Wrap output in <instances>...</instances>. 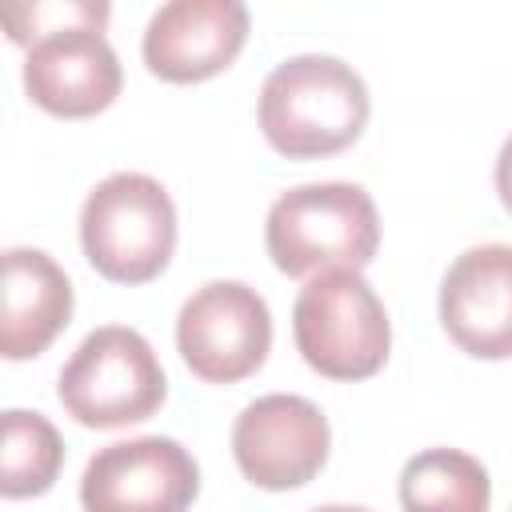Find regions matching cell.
<instances>
[{"label": "cell", "mask_w": 512, "mask_h": 512, "mask_svg": "<svg viewBox=\"0 0 512 512\" xmlns=\"http://www.w3.org/2000/svg\"><path fill=\"white\" fill-rule=\"evenodd\" d=\"M368 88L340 56H292L260 88V128L288 160H316L348 148L368 124Z\"/></svg>", "instance_id": "6da1fadb"}, {"label": "cell", "mask_w": 512, "mask_h": 512, "mask_svg": "<svg viewBox=\"0 0 512 512\" xmlns=\"http://www.w3.org/2000/svg\"><path fill=\"white\" fill-rule=\"evenodd\" d=\"M268 256L288 276H320L332 268L360 272L380 244V216L360 184H300L276 196L264 224Z\"/></svg>", "instance_id": "7a4b0ae2"}, {"label": "cell", "mask_w": 512, "mask_h": 512, "mask_svg": "<svg viewBox=\"0 0 512 512\" xmlns=\"http://www.w3.org/2000/svg\"><path fill=\"white\" fill-rule=\"evenodd\" d=\"M80 244L88 264L116 284H148L176 248V208L160 180L116 172L100 180L80 208Z\"/></svg>", "instance_id": "3957f363"}, {"label": "cell", "mask_w": 512, "mask_h": 512, "mask_svg": "<svg viewBox=\"0 0 512 512\" xmlns=\"http://www.w3.org/2000/svg\"><path fill=\"white\" fill-rule=\"evenodd\" d=\"M292 332L304 364L328 380H364L384 368L392 348L388 312L376 288L352 268L320 272L300 288Z\"/></svg>", "instance_id": "277c9868"}, {"label": "cell", "mask_w": 512, "mask_h": 512, "mask_svg": "<svg viewBox=\"0 0 512 512\" xmlns=\"http://www.w3.org/2000/svg\"><path fill=\"white\" fill-rule=\"evenodd\" d=\"M60 404L84 428H124L148 420L168 380L152 344L124 324H104L80 340L72 360L60 368Z\"/></svg>", "instance_id": "5b68a950"}, {"label": "cell", "mask_w": 512, "mask_h": 512, "mask_svg": "<svg viewBox=\"0 0 512 512\" xmlns=\"http://www.w3.org/2000/svg\"><path fill=\"white\" fill-rule=\"evenodd\" d=\"M176 348L208 384H236L252 376L272 348L264 296L240 280H212L196 288L176 316Z\"/></svg>", "instance_id": "8992f818"}, {"label": "cell", "mask_w": 512, "mask_h": 512, "mask_svg": "<svg viewBox=\"0 0 512 512\" xmlns=\"http://www.w3.org/2000/svg\"><path fill=\"white\" fill-rule=\"evenodd\" d=\"M200 492L192 452L168 436H136L100 448L80 476L84 512H188Z\"/></svg>", "instance_id": "52a82bcc"}, {"label": "cell", "mask_w": 512, "mask_h": 512, "mask_svg": "<svg viewBox=\"0 0 512 512\" xmlns=\"http://www.w3.org/2000/svg\"><path fill=\"white\" fill-rule=\"evenodd\" d=\"M328 420L324 412L292 392H272L252 400L232 424V456L240 472L268 492L308 484L328 460Z\"/></svg>", "instance_id": "ba28073f"}, {"label": "cell", "mask_w": 512, "mask_h": 512, "mask_svg": "<svg viewBox=\"0 0 512 512\" xmlns=\"http://www.w3.org/2000/svg\"><path fill=\"white\" fill-rule=\"evenodd\" d=\"M124 72L104 28L68 24L40 32L24 56V92L52 116H96L120 96Z\"/></svg>", "instance_id": "9c48e42d"}, {"label": "cell", "mask_w": 512, "mask_h": 512, "mask_svg": "<svg viewBox=\"0 0 512 512\" xmlns=\"http://www.w3.org/2000/svg\"><path fill=\"white\" fill-rule=\"evenodd\" d=\"M248 40L240 0H172L144 28V64L168 84H196L224 72Z\"/></svg>", "instance_id": "30bf717a"}, {"label": "cell", "mask_w": 512, "mask_h": 512, "mask_svg": "<svg viewBox=\"0 0 512 512\" xmlns=\"http://www.w3.org/2000/svg\"><path fill=\"white\" fill-rule=\"evenodd\" d=\"M440 320L468 356H512V244H480L452 260L440 280Z\"/></svg>", "instance_id": "8fae6325"}, {"label": "cell", "mask_w": 512, "mask_h": 512, "mask_svg": "<svg viewBox=\"0 0 512 512\" xmlns=\"http://www.w3.org/2000/svg\"><path fill=\"white\" fill-rule=\"evenodd\" d=\"M72 320V284L64 268L40 248L4 252V312L0 352L8 360L40 356Z\"/></svg>", "instance_id": "7c38bea8"}, {"label": "cell", "mask_w": 512, "mask_h": 512, "mask_svg": "<svg viewBox=\"0 0 512 512\" xmlns=\"http://www.w3.org/2000/svg\"><path fill=\"white\" fill-rule=\"evenodd\" d=\"M492 480L460 448H424L400 472L404 512H488Z\"/></svg>", "instance_id": "4fadbf2b"}, {"label": "cell", "mask_w": 512, "mask_h": 512, "mask_svg": "<svg viewBox=\"0 0 512 512\" xmlns=\"http://www.w3.org/2000/svg\"><path fill=\"white\" fill-rule=\"evenodd\" d=\"M64 464V440L56 424L40 412L8 408L4 412V472H0V492L8 500L20 496H40L52 488Z\"/></svg>", "instance_id": "5bb4252c"}, {"label": "cell", "mask_w": 512, "mask_h": 512, "mask_svg": "<svg viewBox=\"0 0 512 512\" xmlns=\"http://www.w3.org/2000/svg\"><path fill=\"white\" fill-rule=\"evenodd\" d=\"M4 24L8 36L16 44H32L40 32L52 28H68V24H92L104 28L108 24V4L104 0H56V4H8L4 8Z\"/></svg>", "instance_id": "9a60e30c"}, {"label": "cell", "mask_w": 512, "mask_h": 512, "mask_svg": "<svg viewBox=\"0 0 512 512\" xmlns=\"http://www.w3.org/2000/svg\"><path fill=\"white\" fill-rule=\"evenodd\" d=\"M496 192H500L504 208L512 212V136L504 140V148H500V156H496Z\"/></svg>", "instance_id": "2e32d148"}, {"label": "cell", "mask_w": 512, "mask_h": 512, "mask_svg": "<svg viewBox=\"0 0 512 512\" xmlns=\"http://www.w3.org/2000/svg\"><path fill=\"white\" fill-rule=\"evenodd\" d=\"M312 512H372V508H360V504H324V508H312Z\"/></svg>", "instance_id": "e0dca14e"}]
</instances>
